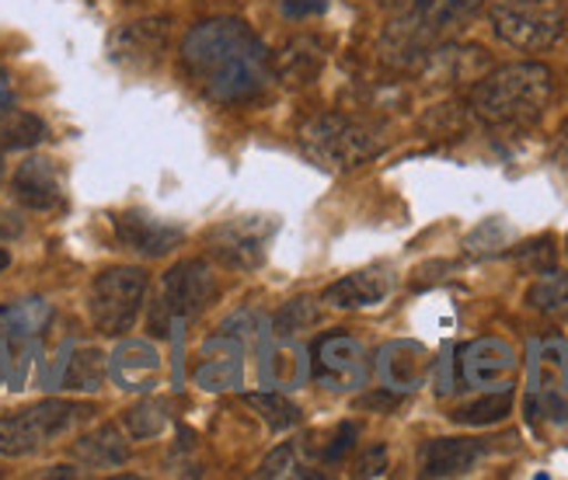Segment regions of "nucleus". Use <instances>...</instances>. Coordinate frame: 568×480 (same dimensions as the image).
<instances>
[{
    "label": "nucleus",
    "mask_w": 568,
    "mask_h": 480,
    "mask_svg": "<svg viewBox=\"0 0 568 480\" xmlns=\"http://www.w3.org/2000/svg\"><path fill=\"white\" fill-rule=\"evenodd\" d=\"M460 369H464L467 384L503 390L509 384V376L516 372V351L499 338H481V341L464 348Z\"/></svg>",
    "instance_id": "4468645a"
},
{
    "label": "nucleus",
    "mask_w": 568,
    "mask_h": 480,
    "mask_svg": "<svg viewBox=\"0 0 568 480\" xmlns=\"http://www.w3.org/2000/svg\"><path fill=\"white\" fill-rule=\"evenodd\" d=\"M555 164H558V171L565 174V182H568V130H565V136L558 140V150H555Z\"/></svg>",
    "instance_id": "e433bc0d"
},
{
    "label": "nucleus",
    "mask_w": 568,
    "mask_h": 480,
    "mask_svg": "<svg viewBox=\"0 0 568 480\" xmlns=\"http://www.w3.org/2000/svg\"><path fill=\"white\" fill-rule=\"evenodd\" d=\"M220 286L210 262H182L161 279V296L151 317L154 335H171L175 327L192 324L210 310Z\"/></svg>",
    "instance_id": "39448f33"
},
{
    "label": "nucleus",
    "mask_w": 568,
    "mask_h": 480,
    "mask_svg": "<svg viewBox=\"0 0 568 480\" xmlns=\"http://www.w3.org/2000/svg\"><path fill=\"white\" fill-rule=\"evenodd\" d=\"M4 366H8L4 362V345H0V376H4Z\"/></svg>",
    "instance_id": "ea45409f"
},
{
    "label": "nucleus",
    "mask_w": 568,
    "mask_h": 480,
    "mask_svg": "<svg viewBox=\"0 0 568 480\" xmlns=\"http://www.w3.org/2000/svg\"><path fill=\"white\" fill-rule=\"evenodd\" d=\"M301 146L307 157L328 171H353L384 154V136L377 125L353 115H317L301 130Z\"/></svg>",
    "instance_id": "7ed1b4c3"
},
{
    "label": "nucleus",
    "mask_w": 568,
    "mask_h": 480,
    "mask_svg": "<svg viewBox=\"0 0 568 480\" xmlns=\"http://www.w3.org/2000/svg\"><path fill=\"white\" fill-rule=\"evenodd\" d=\"M534 376H530V400L540 415L551 421H565L568 415V345L565 341H540L534 345Z\"/></svg>",
    "instance_id": "9d476101"
},
{
    "label": "nucleus",
    "mask_w": 568,
    "mask_h": 480,
    "mask_svg": "<svg viewBox=\"0 0 568 480\" xmlns=\"http://www.w3.org/2000/svg\"><path fill=\"white\" fill-rule=\"evenodd\" d=\"M45 477H78V470H73V467H53V470H45Z\"/></svg>",
    "instance_id": "4c0bfd02"
},
{
    "label": "nucleus",
    "mask_w": 568,
    "mask_h": 480,
    "mask_svg": "<svg viewBox=\"0 0 568 480\" xmlns=\"http://www.w3.org/2000/svg\"><path fill=\"white\" fill-rule=\"evenodd\" d=\"M195 380H200L203 390H231L241 380V362H234V359H213L210 366H203L200 372H195Z\"/></svg>",
    "instance_id": "c756f323"
},
{
    "label": "nucleus",
    "mask_w": 568,
    "mask_h": 480,
    "mask_svg": "<svg viewBox=\"0 0 568 480\" xmlns=\"http://www.w3.org/2000/svg\"><path fill=\"white\" fill-rule=\"evenodd\" d=\"M321 320V310L317 303L301 296V299H290L283 303V310L273 317V327H276V338H290L296 331H307V327H314Z\"/></svg>",
    "instance_id": "bb28decb"
},
{
    "label": "nucleus",
    "mask_w": 568,
    "mask_h": 480,
    "mask_svg": "<svg viewBox=\"0 0 568 480\" xmlns=\"http://www.w3.org/2000/svg\"><path fill=\"white\" fill-rule=\"evenodd\" d=\"M293 452H296V446L293 442H286V446H280L273 457H268L265 463H262V477H283V473H301V467L293 463Z\"/></svg>",
    "instance_id": "7c9ffc66"
},
{
    "label": "nucleus",
    "mask_w": 568,
    "mask_h": 480,
    "mask_svg": "<svg viewBox=\"0 0 568 480\" xmlns=\"http://www.w3.org/2000/svg\"><path fill=\"white\" fill-rule=\"evenodd\" d=\"M314 372L328 390H353L366 384V351L359 341L332 335L314 345Z\"/></svg>",
    "instance_id": "f8f14e48"
},
{
    "label": "nucleus",
    "mask_w": 568,
    "mask_h": 480,
    "mask_svg": "<svg viewBox=\"0 0 568 480\" xmlns=\"http://www.w3.org/2000/svg\"><path fill=\"white\" fill-rule=\"evenodd\" d=\"M8 265H11V255H8V251H4V247H0V272H4Z\"/></svg>",
    "instance_id": "58836bf2"
},
{
    "label": "nucleus",
    "mask_w": 568,
    "mask_h": 480,
    "mask_svg": "<svg viewBox=\"0 0 568 480\" xmlns=\"http://www.w3.org/2000/svg\"><path fill=\"white\" fill-rule=\"evenodd\" d=\"M565 251H568V241H565Z\"/></svg>",
    "instance_id": "79ce46f5"
},
{
    "label": "nucleus",
    "mask_w": 568,
    "mask_h": 480,
    "mask_svg": "<svg viewBox=\"0 0 568 480\" xmlns=\"http://www.w3.org/2000/svg\"><path fill=\"white\" fill-rule=\"evenodd\" d=\"M112 376L122 390H151L161 380V356L146 341H126L112 356Z\"/></svg>",
    "instance_id": "a211bd4d"
},
{
    "label": "nucleus",
    "mask_w": 568,
    "mask_h": 480,
    "mask_svg": "<svg viewBox=\"0 0 568 480\" xmlns=\"http://www.w3.org/2000/svg\"><path fill=\"white\" fill-rule=\"evenodd\" d=\"M387 470V449L384 446H374V449H369L366 452V457L359 460V477H381Z\"/></svg>",
    "instance_id": "473e14b6"
},
{
    "label": "nucleus",
    "mask_w": 568,
    "mask_h": 480,
    "mask_svg": "<svg viewBox=\"0 0 568 480\" xmlns=\"http://www.w3.org/2000/svg\"><path fill=\"white\" fill-rule=\"evenodd\" d=\"M11 188H14V198L21 202V206L36 210V213H49L63 202L60 174H57L53 161H45V157H29L24 164H18Z\"/></svg>",
    "instance_id": "f3484780"
},
{
    "label": "nucleus",
    "mask_w": 568,
    "mask_h": 480,
    "mask_svg": "<svg viewBox=\"0 0 568 480\" xmlns=\"http://www.w3.org/2000/svg\"><path fill=\"white\" fill-rule=\"evenodd\" d=\"M182 63L189 78L220 105H241L268 84V49L234 18H213L195 24L182 42Z\"/></svg>",
    "instance_id": "f257e3e1"
},
{
    "label": "nucleus",
    "mask_w": 568,
    "mask_h": 480,
    "mask_svg": "<svg viewBox=\"0 0 568 480\" xmlns=\"http://www.w3.org/2000/svg\"><path fill=\"white\" fill-rule=\"evenodd\" d=\"M381 372H384L387 390H412L426 372V348L408 345V341L387 345L381 356Z\"/></svg>",
    "instance_id": "6ab92c4d"
},
{
    "label": "nucleus",
    "mask_w": 568,
    "mask_h": 480,
    "mask_svg": "<svg viewBox=\"0 0 568 480\" xmlns=\"http://www.w3.org/2000/svg\"><path fill=\"white\" fill-rule=\"evenodd\" d=\"M290 18L296 14H311V11H325V0H286V8H283Z\"/></svg>",
    "instance_id": "c9c22d12"
},
{
    "label": "nucleus",
    "mask_w": 568,
    "mask_h": 480,
    "mask_svg": "<svg viewBox=\"0 0 568 480\" xmlns=\"http://www.w3.org/2000/svg\"><path fill=\"white\" fill-rule=\"evenodd\" d=\"M509 408H513V390L503 387V390L488 394V397H481V400H475V404H467V408H460L454 418L464 421V425H491V421L506 418Z\"/></svg>",
    "instance_id": "cd10ccee"
},
{
    "label": "nucleus",
    "mask_w": 568,
    "mask_h": 480,
    "mask_svg": "<svg viewBox=\"0 0 568 480\" xmlns=\"http://www.w3.org/2000/svg\"><path fill=\"white\" fill-rule=\"evenodd\" d=\"M146 299V272L143 268H109L91 283L88 314L102 335H126L140 317Z\"/></svg>",
    "instance_id": "6e6552de"
},
{
    "label": "nucleus",
    "mask_w": 568,
    "mask_h": 480,
    "mask_svg": "<svg viewBox=\"0 0 568 480\" xmlns=\"http://www.w3.org/2000/svg\"><path fill=\"white\" fill-rule=\"evenodd\" d=\"M565 4L561 0H496L491 29L503 42L524 53L548 49L565 35Z\"/></svg>",
    "instance_id": "0eeeda50"
},
{
    "label": "nucleus",
    "mask_w": 568,
    "mask_h": 480,
    "mask_svg": "<svg viewBox=\"0 0 568 480\" xmlns=\"http://www.w3.org/2000/svg\"><path fill=\"white\" fill-rule=\"evenodd\" d=\"M168 35H171V21L168 18H143V21H130L112 35L109 53L119 67L126 70H151L161 63L164 49H168Z\"/></svg>",
    "instance_id": "9b49d317"
},
{
    "label": "nucleus",
    "mask_w": 568,
    "mask_h": 480,
    "mask_svg": "<svg viewBox=\"0 0 568 480\" xmlns=\"http://www.w3.org/2000/svg\"><path fill=\"white\" fill-rule=\"evenodd\" d=\"M527 307L545 317H568V275L540 272V279L527 289Z\"/></svg>",
    "instance_id": "5701e85b"
},
{
    "label": "nucleus",
    "mask_w": 568,
    "mask_h": 480,
    "mask_svg": "<svg viewBox=\"0 0 568 480\" xmlns=\"http://www.w3.org/2000/svg\"><path fill=\"white\" fill-rule=\"evenodd\" d=\"M112 226H115V237H119L122 247H130V251L146 255V258H161V255L175 251L185 241V231L179 223L158 219V216L140 213V210L112 216Z\"/></svg>",
    "instance_id": "ddd939ff"
},
{
    "label": "nucleus",
    "mask_w": 568,
    "mask_h": 480,
    "mask_svg": "<svg viewBox=\"0 0 568 480\" xmlns=\"http://www.w3.org/2000/svg\"><path fill=\"white\" fill-rule=\"evenodd\" d=\"M49 320H53V307L45 299H18L0 307V335L4 338H36L42 335Z\"/></svg>",
    "instance_id": "412c9836"
},
{
    "label": "nucleus",
    "mask_w": 568,
    "mask_h": 480,
    "mask_svg": "<svg viewBox=\"0 0 568 480\" xmlns=\"http://www.w3.org/2000/svg\"><path fill=\"white\" fill-rule=\"evenodd\" d=\"M0 122H4L0 125V143L11 150H24V146H36L39 140H45V122L29 112H8Z\"/></svg>",
    "instance_id": "393cba45"
},
{
    "label": "nucleus",
    "mask_w": 568,
    "mask_h": 480,
    "mask_svg": "<svg viewBox=\"0 0 568 480\" xmlns=\"http://www.w3.org/2000/svg\"><path fill=\"white\" fill-rule=\"evenodd\" d=\"M91 415L88 404L42 400L32 408L0 418V457H29V452L67 436L73 425Z\"/></svg>",
    "instance_id": "423d86ee"
},
{
    "label": "nucleus",
    "mask_w": 568,
    "mask_h": 480,
    "mask_svg": "<svg viewBox=\"0 0 568 480\" xmlns=\"http://www.w3.org/2000/svg\"><path fill=\"white\" fill-rule=\"evenodd\" d=\"M488 446L481 439H433L418 449L423 477H464L485 460Z\"/></svg>",
    "instance_id": "dca6fc26"
},
{
    "label": "nucleus",
    "mask_w": 568,
    "mask_h": 480,
    "mask_svg": "<svg viewBox=\"0 0 568 480\" xmlns=\"http://www.w3.org/2000/svg\"><path fill=\"white\" fill-rule=\"evenodd\" d=\"M0 178H4V161H0Z\"/></svg>",
    "instance_id": "a19ab883"
},
{
    "label": "nucleus",
    "mask_w": 568,
    "mask_h": 480,
    "mask_svg": "<svg viewBox=\"0 0 568 480\" xmlns=\"http://www.w3.org/2000/svg\"><path fill=\"white\" fill-rule=\"evenodd\" d=\"M321 63H325V49H321V42L311 39V35H296V39H290V42L280 49V60H276L280 78H283L286 84H304V81H311L314 73L321 70Z\"/></svg>",
    "instance_id": "aec40b11"
},
{
    "label": "nucleus",
    "mask_w": 568,
    "mask_h": 480,
    "mask_svg": "<svg viewBox=\"0 0 568 480\" xmlns=\"http://www.w3.org/2000/svg\"><path fill=\"white\" fill-rule=\"evenodd\" d=\"M73 452L88 463V467H122L130 460V446L126 439L119 436V428L115 425H105V428H98V432H91L88 439H81L78 446H73Z\"/></svg>",
    "instance_id": "4be33fe9"
},
{
    "label": "nucleus",
    "mask_w": 568,
    "mask_h": 480,
    "mask_svg": "<svg viewBox=\"0 0 568 480\" xmlns=\"http://www.w3.org/2000/svg\"><path fill=\"white\" fill-rule=\"evenodd\" d=\"M8 112H14V84H11V73L0 67V119Z\"/></svg>",
    "instance_id": "f704fd0d"
},
{
    "label": "nucleus",
    "mask_w": 568,
    "mask_h": 480,
    "mask_svg": "<svg viewBox=\"0 0 568 480\" xmlns=\"http://www.w3.org/2000/svg\"><path fill=\"white\" fill-rule=\"evenodd\" d=\"M356 436H359V428L353 425V421H345L342 428H338V436H335V442L325 449V460L328 463H338L342 457H345V452H349L353 446H356Z\"/></svg>",
    "instance_id": "2f4dec72"
},
{
    "label": "nucleus",
    "mask_w": 568,
    "mask_h": 480,
    "mask_svg": "<svg viewBox=\"0 0 568 480\" xmlns=\"http://www.w3.org/2000/svg\"><path fill=\"white\" fill-rule=\"evenodd\" d=\"M381 4L390 14L387 42L394 53H415L436 32L471 18L485 0H381Z\"/></svg>",
    "instance_id": "20e7f679"
},
{
    "label": "nucleus",
    "mask_w": 568,
    "mask_h": 480,
    "mask_svg": "<svg viewBox=\"0 0 568 480\" xmlns=\"http://www.w3.org/2000/svg\"><path fill=\"white\" fill-rule=\"evenodd\" d=\"M390 289H394V275L387 268H359V272L342 275L338 283H332L321 299L335 310H363V307L384 303Z\"/></svg>",
    "instance_id": "2eb2a0df"
},
{
    "label": "nucleus",
    "mask_w": 568,
    "mask_h": 480,
    "mask_svg": "<svg viewBox=\"0 0 568 480\" xmlns=\"http://www.w3.org/2000/svg\"><path fill=\"white\" fill-rule=\"evenodd\" d=\"M244 404H248L252 411H258L268 428H293V425H301V408L296 404H290L283 394H248L244 397Z\"/></svg>",
    "instance_id": "a878e982"
},
{
    "label": "nucleus",
    "mask_w": 568,
    "mask_h": 480,
    "mask_svg": "<svg viewBox=\"0 0 568 480\" xmlns=\"http://www.w3.org/2000/svg\"><path fill=\"white\" fill-rule=\"evenodd\" d=\"M164 425H168V415L154 400H146V404H140V408L126 411V428H130L133 439H151V436L164 432Z\"/></svg>",
    "instance_id": "c85d7f7f"
},
{
    "label": "nucleus",
    "mask_w": 568,
    "mask_h": 480,
    "mask_svg": "<svg viewBox=\"0 0 568 480\" xmlns=\"http://www.w3.org/2000/svg\"><path fill=\"white\" fill-rule=\"evenodd\" d=\"M102 380H105V356L94 348H81L78 356L70 359L67 376H63V384L70 390H98Z\"/></svg>",
    "instance_id": "b1692460"
},
{
    "label": "nucleus",
    "mask_w": 568,
    "mask_h": 480,
    "mask_svg": "<svg viewBox=\"0 0 568 480\" xmlns=\"http://www.w3.org/2000/svg\"><path fill=\"white\" fill-rule=\"evenodd\" d=\"M276 226V216H234L216 223L206 234L210 258L231 272H255L268 255V241H273Z\"/></svg>",
    "instance_id": "1a4fd4ad"
},
{
    "label": "nucleus",
    "mask_w": 568,
    "mask_h": 480,
    "mask_svg": "<svg viewBox=\"0 0 568 480\" xmlns=\"http://www.w3.org/2000/svg\"><path fill=\"white\" fill-rule=\"evenodd\" d=\"M555 81L545 63H509L491 70L471 91V112L488 130L524 136L545 119Z\"/></svg>",
    "instance_id": "f03ea898"
},
{
    "label": "nucleus",
    "mask_w": 568,
    "mask_h": 480,
    "mask_svg": "<svg viewBox=\"0 0 568 480\" xmlns=\"http://www.w3.org/2000/svg\"><path fill=\"white\" fill-rule=\"evenodd\" d=\"M24 234V223L18 213H8V210H0V241H14Z\"/></svg>",
    "instance_id": "72a5a7b5"
}]
</instances>
